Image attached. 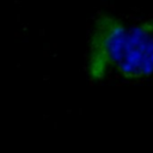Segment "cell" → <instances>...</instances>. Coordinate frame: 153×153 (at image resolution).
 Returning <instances> with one entry per match:
<instances>
[{"label": "cell", "instance_id": "obj_2", "mask_svg": "<svg viewBox=\"0 0 153 153\" xmlns=\"http://www.w3.org/2000/svg\"><path fill=\"white\" fill-rule=\"evenodd\" d=\"M116 72L128 81H140L153 74V20L127 30Z\"/></svg>", "mask_w": 153, "mask_h": 153}, {"label": "cell", "instance_id": "obj_1", "mask_svg": "<svg viewBox=\"0 0 153 153\" xmlns=\"http://www.w3.org/2000/svg\"><path fill=\"white\" fill-rule=\"evenodd\" d=\"M127 30L120 19L111 16H103L96 22L86 57V72L92 81H102L116 71Z\"/></svg>", "mask_w": 153, "mask_h": 153}]
</instances>
